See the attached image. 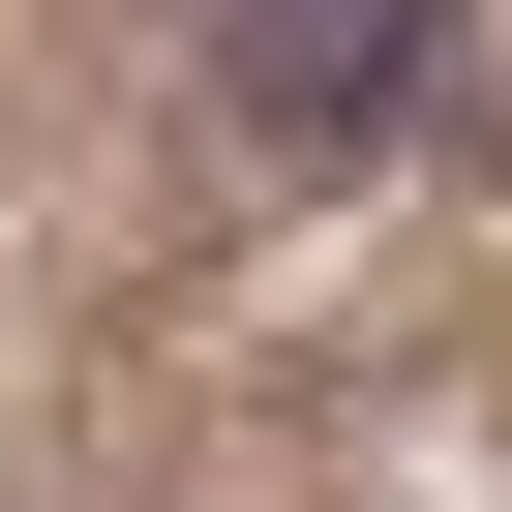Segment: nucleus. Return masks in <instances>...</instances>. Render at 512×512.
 Returning a JSON list of instances; mask_svg holds the SVG:
<instances>
[{
  "instance_id": "obj_1",
  "label": "nucleus",
  "mask_w": 512,
  "mask_h": 512,
  "mask_svg": "<svg viewBox=\"0 0 512 512\" xmlns=\"http://www.w3.org/2000/svg\"><path fill=\"white\" fill-rule=\"evenodd\" d=\"M422 31H452V0H241V121H272V151H392Z\"/></svg>"
}]
</instances>
